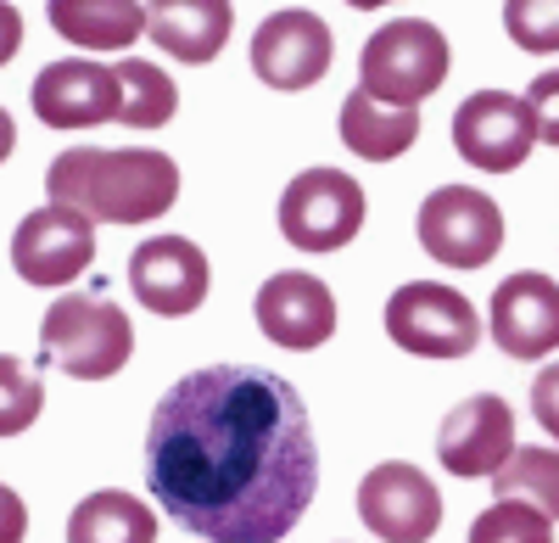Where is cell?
<instances>
[{"mask_svg":"<svg viewBox=\"0 0 559 543\" xmlns=\"http://www.w3.org/2000/svg\"><path fill=\"white\" fill-rule=\"evenodd\" d=\"M146 487L207 543H280L319 493L302 392L258 365L179 376L146 426Z\"/></svg>","mask_w":559,"mask_h":543,"instance_id":"1","label":"cell"},{"mask_svg":"<svg viewBox=\"0 0 559 543\" xmlns=\"http://www.w3.org/2000/svg\"><path fill=\"white\" fill-rule=\"evenodd\" d=\"M45 191L96 224H152L179 202V168L157 146H68L45 168Z\"/></svg>","mask_w":559,"mask_h":543,"instance_id":"2","label":"cell"},{"mask_svg":"<svg viewBox=\"0 0 559 543\" xmlns=\"http://www.w3.org/2000/svg\"><path fill=\"white\" fill-rule=\"evenodd\" d=\"M448 39L437 23L426 17H392L386 28H376L364 39L358 57V90H369L376 102L392 107H419L426 96H437L448 79Z\"/></svg>","mask_w":559,"mask_h":543,"instance_id":"3","label":"cell"},{"mask_svg":"<svg viewBox=\"0 0 559 543\" xmlns=\"http://www.w3.org/2000/svg\"><path fill=\"white\" fill-rule=\"evenodd\" d=\"M39 342L51 353V365L73 381H107L129 365L134 326L123 320V308L102 297H57L39 326Z\"/></svg>","mask_w":559,"mask_h":543,"instance_id":"4","label":"cell"},{"mask_svg":"<svg viewBox=\"0 0 559 543\" xmlns=\"http://www.w3.org/2000/svg\"><path fill=\"white\" fill-rule=\"evenodd\" d=\"M386 337L414 358H464L481 342V314L442 281H403L386 297Z\"/></svg>","mask_w":559,"mask_h":543,"instance_id":"5","label":"cell"},{"mask_svg":"<svg viewBox=\"0 0 559 543\" xmlns=\"http://www.w3.org/2000/svg\"><path fill=\"white\" fill-rule=\"evenodd\" d=\"M364 186L342 168H302L280 197V236L302 252H342L364 231Z\"/></svg>","mask_w":559,"mask_h":543,"instance_id":"6","label":"cell"},{"mask_svg":"<svg viewBox=\"0 0 559 543\" xmlns=\"http://www.w3.org/2000/svg\"><path fill=\"white\" fill-rule=\"evenodd\" d=\"M414 231H419V247L442 269H481L503 247V213L476 186H437L419 202Z\"/></svg>","mask_w":559,"mask_h":543,"instance_id":"7","label":"cell"},{"mask_svg":"<svg viewBox=\"0 0 559 543\" xmlns=\"http://www.w3.org/2000/svg\"><path fill=\"white\" fill-rule=\"evenodd\" d=\"M453 146L481 174H515L537 146V118H532L526 96L476 90V96H464L459 113H453Z\"/></svg>","mask_w":559,"mask_h":543,"instance_id":"8","label":"cell"},{"mask_svg":"<svg viewBox=\"0 0 559 543\" xmlns=\"http://www.w3.org/2000/svg\"><path fill=\"white\" fill-rule=\"evenodd\" d=\"M358 516L381 543H431L442 527V493L419 465L386 460L358 482Z\"/></svg>","mask_w":559,"mask_h":543,"instance_id":"9","label":"cell"},{"mask_svg":"<svg viewBox=\"0 0 559 543\" xmlns=\"http://www.w3.org/2000/svg\"><path fill=\"white\" fill-rule=\"evenodd\" d=\"M336 57V39L331 23L308 7H286V12H269L252 34V73L269 90H308L331 73Z\"/></svg>","mask_w":559,"mask_h":543,"instance_id":"10","label":"cell"},{"mask_svg":"<svg viewBox=\"0 0 559 543\" xmlns=\"http://www.w3.org/2000/svg\"><path fill=\"white\" fill-rule=\"evenodd\" d=\"M96 219H84L79 208H34L17 236H12V269L28 286H68L79 281L90 263H96Z\"/></svg>","mask_w":559,"mask_h":543,"instance_id":"11","label":"cell"},{"mask_svg":"<svg viewBox=\"0 0 559 543\" xmlns=\"http://www.w3.org/2000/svg\"><path fill=\"white\" fill-rule=\"evenodd\" d=\"M213 269L207 252L185 236H152L129 252V292L140 308L163 314V320H185L207 303Z\"/></svg>","mask_w":559,"mask_h":543,"instance_id":"12","label":"cell"},{"mask_svg":"<svg viewBox=\"0 0 559 543\" xmlns=\"http://www.w3.org/2000/svg\"><path fill=\"white\" fill-rule=\"evenodd\" d=\"M487 331H492L498 353L521 358V365H537V358L559 353V281L537 275V269H521V275L498 281V292L487 303Z\"/></svg>","mask_w":559,"mask_h":543,"instance_id":"13","label":"cell"},{"mask_svg":"<svg viewBox=\"0 0 559 543\" xmlns=\"http://www.w3.org/2000/svg\"><path fill=\"white\" fill-rule=\"evenodd\" d=\"M252 320L258 331L286 347V353H308V347H324L336 337V297L319 275H302V269H280L258 286V303H252Z\"/></svg>","mask_w":559,"mask_h":543,"instance_id":"14","label":"cell"},{"mask_svg":"<svg viewBox=\"0 0 559 543\" xmlns=\"http://www.w3.org/2000/svg\"><path fill=\"white\" fill-rule=\"evenodd\" d=\"M515 455V410L498 392H476L448 410L437 432V460L453 476H498Z\"/></svg>","mask_w":559,"mask_h":543,"instance_id":"15","label":"cell"},{"mask_svg":"<svg viewBox=\"0 0 559 543\" xmlns=\"http://www.w3.org/2000/svg\"><path fill=\"white\" fill-rule=\"evenodd\" d=\"M28 102H34V118L45 129L107 123V118H118V73L107 62H90V57H62L51 68H39Z\"/></svg>","mask_w":559,"mask_h":543,"instance_id":"16","label":"cell"},{"mask_svg":"<svg viewBox=\"0 0 559 543\" xmlns=\"http://www.w3.org/2000/svg\"><path fill=\"white\" fill-rule=\"evenodd\" d=\"M229 28H236L229 0H146V34L157 39V51L191 62V68L224 51Z\"/></svg>","mask_w":559,"mask_h":543,"instance_id":"17","label":"cell"},{"mask_svg":"<svg viewBox=\"0 0 559 543\" xmlns=\"http://www.w3.org/2000/svg\"><path fill=\"white\" fill-rule=\"evenodd\" d=\"M45 12H51V28L79 51H129L146 34L140 0H45Z\"/></svg>","mask_w":559,"mask_h":543,"instance_id":"18","label":"cell"},{"mask_svg":"<svg viewBox=\"0 0 559 543\" xmlns=\"http://www.w3.org/2000/svg\"><path fill=\"white\" fill-rule=\"evenodd\" d=\"M419 141V107L376 102L369 90H353L342 102V146L364 163H392Z\"/></svg>","mask_w":559,"mask_h":543,"instance_id":"19","label":"cell"},{"mask_svg":"<svg viewBox=\"0 0 559 543\" xmlns=\"http://www.w3.org/2000/svg\"><path fill=\"white\" fill-rule=\"evenodd\" d=\"M68 543H157V516L123 487H102L68 516Z\"/></svg>","mask_w":559,"mask_h":543,"instance_id":"20","label":"cell"},{"mask_svg":"<svg viewBox=\"0 0 559 543\" xmlns=\"http://www.w3.org/2000/svg\"><path fill=\"white\" fill-rule=\"evenodd\" d=\"M112 73H118V118L129 129H163L179 113V90H174V79L157 62L123 57Z\"/></svg>","mask_w":559,"mask_h":543,"instance_id":"21","label":"cell"},{"mask_svg":"<svg viewBox=\"0 0 559 543\" xmlns=\"http://www.w3.org/2000/svg\"><path fill=\"white\" fill-rule=\"evenodd\" d=\"M498 499H521L532 510H543L548 521H559V448H515L509 465L492 476Z\"/></svg>","mask_w":559,"mask_h":543,"instance_id":"22","label":"cell"},{"mask_svg":"<svg viewBox=\"0 0 559 543\" xmlns=\"http://www.w3.org/2000/svg\"><path fill=\"white\" fill-rule=\"evenodd\" d=\"M45 410V387L34 370H23V358L0 353V437H17L39 421Z\"/></svg>","mask_w":559,"mask_h":543,"instance_id":"23","label":"cell"},{"mask_svg":"<svg viewBox=\"0 0 559 543\" xmlns=\"http://www.w3.org/2000/svg\"><path fill=\"white\" fill-rule=\"evenodd\" d=\"M548 527H554V521H548L543 510H532V505H521V499H498L492 510L476 516L471 543H554Z\"/></svg>","mask_w":559,"mask_h":543,"instance_id":"24","label":"cell"},{"mask_svg":"<svg viewBox=\"0 0 559 543\" xmlns=\"http://www.w3.org/2000/svg\"><path fill=\"white\" fill-rule=\"evenodd\" d=\"M503 34L532 57L559 51V0H503Z\"/></svg>","mask_w":559,"mask_h":543,"instance_id":"25","label":"cell"},{"mask_svg":"<svg viewBox=\"0 0 559 543\" xmlns=\"http://www.w3.org/2000/svg\"><path fill=\"white\" fill-rule=\"evenodd\" d=\"M526 107L537 118V141L559 146V68H548L526 84Z\"/></svg>","mask_w":559,"mask_h":543,"instance_id":"26","label":"cell"},{"mask_svg":"<svg viewBox=\"0 0 559 543\" xmlns=\"http://www.w3.org/2000/svg\"><path fill=\"white\" fill-rule=\"evenodd\" d=\"M532 415L559 442V365H543L537 370V381H532Z\"/></svg>","mask_w":559,"mask_h":543,"instance_id":"27","label":"cell"},{"mask_svg":"<svg viewBox=\"0 0 559 543\" xmlns=\"http://www.w3.org/2000/svg\"><path fill=\"white\" fill-rule=\"evenodd\" d=\"M28 538V505L12 487H0V543H23Z\"/></svg>","mask_w":559,"mask_h":543,"instance_id":"28","label":"cell"},{"mask_svg":"<svg viewBox=\"0 0 559 543\" xmlns=\"http://www.w3.org/2000/svg\"><path fill=\"white\" fill-rule=\"evenodd\" d=\"M17 45H23V17H17L12 0H0V68L17 57Z\"/></svg>","mask_w":559,"mask_h":543,"instance_id":"29","label":"cell"},{"mask_svg":"<svg viewBox=\"0 0 559 543\" xmlns=\"http://www.w3.org/2000/svg\"><path fill=\"white\" fill-rule=\"evenodd\" d=\"M12 146H17V123H12V113L0 107V163L12 157Z\"/></svg>","mask_w":559,"mask_h":543,"instance_id":"30","label":"cell"},{"mask_svg":"<svg viewBox=\"0 0 559 543\" xmlns=\"http://www.w3.org/2000/svg\"><path fill=\"white\" fill-rule=\"evenodd\" d=\"M347 7H358V12H376V7H392V0H347Z\"/></svg>","mask_w":559,"mask_h":543,"instance_id":"31","label":"cell"}]
</instances>
